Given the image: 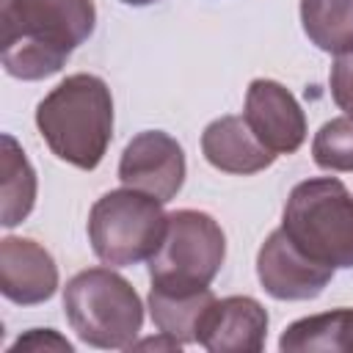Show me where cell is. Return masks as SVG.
<instances>
[{
	"instance_id": "9a60e30c",
	"label": "cell",
	"mask_w": 353,
	"mask_h": 353,
	"mask_svg": "<svg viewBox=\"0 0 353 353\" xmlns=\"http://www.w3.org/2000/svg\"><path fill=\"white\" fill-rule=\"evenodd\" d=\"M279 350L284 353L353 350V309L342 306L290 323L279 336Z\"/></svg>"
},
{
	"instance_id": "6da1fadb",
	"label": "cell",
	"mask_w": 353,
	"mask_h": 353,
	"mask_svg": "<svg viewBox=\"0 0 353 353\" xmlns=\"http://www.w3.org/2000/svg\"><path fill=\"white\" fill-rule=\"evenodd\" d=\"M94 28V0H0L3 69L28 83L58 74Z\"/></svg>"
},
{
	"instance_id": "8992f818",
	"label": "cell",
	"mask_w": 353,
	"mask_h": 353,
	"mask_svg": "<svg viewBox=\"0 0 353 353\" xmlns=\"http://www.w3.org/2000/svg\"><path fill=\"white\" fill-rule=\"evenodd\" d=\"M226 259L221 223L201 210L168 212L160 248L149 259V279L157 287L199 290L210 287Z\"/></svg>"
},
{
	"instance_id": "ac0fdd59",
	"label": "cell",
	"mask_w": 353,
	"mask_h": 353,
	"mask_svg": "<svg viewBox=\"0 0 353 353\" xmlns=\"http://www.w3.org/2000/svg\"><path fill=\"white\" fill-rule=\"evenodd\" d=\"M8 353H74V345L55 328H28L17 336Z\"/></svg>"
},
{
	"instance_id": "7a4b0ae2",
	"label": "cell",
	"mask_w": 353,
	"mask_h": 353,
	"mask_svg": "<svg viewBox=\"0 0 353 353\" xmlns=\"http://www.w3.org/2000/svg\"><path fill=\"white\" fill-rule=\"evenodd\" d=\"M36 127L50 152L94 171L113 141V94L99 74L74 72L36 105Z\"/></svg>"
},
{
	"instance_id": "30bf717a",
	"label": "cell",
	"mask_w": 353,
	"mask_h": 353,
	"mask_svg": "<svg viewBox=\"0 0 353 353\" xmlns=\"http://www.w3.org/2000/svg\"><path fill=\"white\" fill-rule=\"evenodd\" d=\"M58 290V265L52 254L30 237L0 240V292L17 306H39Z\"/></svg>"
},
{
	"instance_id": "4fadbf2b",
	"label": "cell",
	"mask_w": 353,
	"mask_h": 353,
	"mask_svg": "<svg viewBox=\"0 0 353 353\" xmlns=\"http://www.w3.org/2000/svg\"><path fill=\"white\" fill-rule=\"evenodd\" d=\"M146 303H149V314L157 331L179 339L182 345H196L201 320L215 303V292L210 287L174 290V287L152 284Z\"/></svg>"
},
{
	"instance_id": "ffe728a7",
	"label": "cell",
	"mask_w": 353,
	"mask_h": 353,
	"mask_svg": "<svg viewBox=\"0 0 353 353\" xmlns=\"http://www.w3.org/2000/svg\"><path fill=\"white\" fill-rule=\"evenodd\" d=\"M124 6H135V8H141V6H152V3H157V0H121Z\"/></svg>"
},
{
	"instance_id": "e0dca14e",
	"label": "cell",
	"mask_w": 353,
	"mask_h": 353,
	"mask_svg": "<svg viewBox=\"0 0 353 353\" xmlns=\"http://www.w3.org/2000/svg\"><path fill=\"white\" fill-rule=\"evenodd\" d=\"M312 157L323 171H353V116L328 119L312 138Z\"/></svg>"
},
{
	"instance_id": "d6986e66",
	"label": "cell",
	"mask_w": 353,
	"mask_h": 353,
	"mask_svg": "<svg viewBox=\"0 0 353 353\" xmlns=\"http://www.w3.org/2000/svg\"><path fill=\"white\" fill-rule=\"evenodd\" d=\"M328 85H331V99L336 102V108L353 116V50L334 58Z\"/></svg>"
},
{
	"instance_id": "2e32d148",
	"label": "cell",
	"mask_w": 353,
	"mask_h": 353,
	"mask_svg": "<svg viewBox=\"0 0 353 353\" xmlns=\"http://www.w3.org/2000/svg\"><path fill=\"white\" fill-rule=\"evenodd\" d=\"M301 28L306 39L328 52L353 50V0H301Z\"/></svg>"
},
{
	"instance_id": "52a82bcc",
	"label": "cell",
	"mask_w": 353,
	"mask_h": 353,
	"mask_svg": "<svg viewBox=\"0 0 353 353\" xmlns=\"http://www.w3.org/2000/svg\"><path fill=\"white\" fill-rule=\"evenodd\" d=\"M188 163L182 143L163 130H143L130 138L119 160V179L124 188L154 196L168 204L185 185Z\"/></svg>"
},
{
	"instance_id": "8fae6325",
	"label": "cell",
	"mask_w": 353,
	"mask_h": 353,
	"mask_svg": "<svg viewBox=\"0 0 353 353\" xmlns=\"http://www.w3.org/2000/svg\"><path fill=\"white\" fill-rule=\"evenodd\" d=\"M268 312L251 295L215 298L201 320L199 339L210 353H259L268 339Z\"/></svg>"
},
{
	"instance_id": "ba28073f",
	"label": "cell",
	"mask_w": 353,
	"mask_h": 353,
	"mask_svg": "<svg viewBox=\"0 0 353 353\" xmlns=\"http://www.w3.org/2000/svg\"><path fill=\"white\" fill-rule=\"evenodd\" d=\"M256 279L276 301H312L334 279V268L306 256L279 226L256 251Z\"/></svg>"
},
{
	"instance_id": "5b68a950",
	"label": "cell",
	"mask_w": 353,
	"mask_h": 353,
	"mask_svg": "<svg viewBox=\"0 0 353 353\" xmlns=\"http://www.w3.org/2000/svg\"><path fill=\"white\" fill-rule=\"evenodd\" d=\"M168 215L149 193L119 188L102 193L88 212V243L102 265L130 268L149 262L160 248Z\"/></svg>"
},
{
	"instance_id": "277c9868",
	"label": "cell",
	"mask_w": 353,
	"mask_h": 353,
	"mask_svg": "<svg viewBox=\"0 0 353 353\" xmlns=\"http://www.w3.org/2000/svg\"><path fill=\"white\" fill-rule=\"evenodd\" d=\"M281 229L314 262L353 268V193L336 176L298 182L284 204Z\"/></svg>"
},
{
	"instance_id": "5bb4252c",
	"label": "cell",
	"mask_w": 353,
	"mask_h": 353,
	"mask_svg": "<svg viewBox=\"0 0 353 353\" xmlns=\"http://www.w3.org/2000/svg\"><path fill=\"white\" fill-rule=\"evenodd\" d=\"M39 179L36 171L17 143L11 132H3V152H0V223L6 229H14L22 223L36 204Z\"/></svg>"
},
{
	"instance_id": "7c38bea8",
	"label": "cell",
	"mask_w": 353,
	"mask_h": 353,
	"mask_svg": "<svg viewBox=\"0 0 353 353\" xmlns=\"http://www.w3.org/2000/svg\"><path fill=\"white\" fill-rule=\"evenodd\" d=\"M201 154L212 168L234 176L259 174L279 157L251 132L243 116H221L210 121L201 132Z\"/></svg>"
},
{
	"instance_id": "9c48e42d",
	"label": "cell",
	"mask_w": 353,
	"mask_h": 353,
	"mask_svg": "<svg viewBox=\"0 0 353 353\" xmlns=\"http://www.w3.org/2000/svg\"><path fill=\"white\" fill-rule=\"evenodd\" d=\"M243 119L273 154H292L306 141V113L279 80L256 77L248 83Z\"/></svg>"
},
{
	"instance_id": "3957f363",
	"label": "cell",
	"mask_w": 353,
	"mask_h": 353,
	"mask_svg": "<svg viewBox=\"0 0 353 353\" xmlns=\"http://www.w3.org/2000/svg\"><path fill=\"white\" fill-rule=\"evenodd\" d=\"M63 314L77 339L99 350L132 347L143 325L141 295L110 265L80 270L66 281Z\"/></svg>"
}]
</instances>
